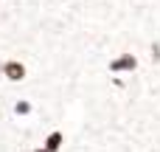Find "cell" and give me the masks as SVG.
Returning a JSON list of instances; mask_svg holds the SVG:
<instances>
[{"label":"cell","instance_id":"obj_2","mask_svg":"<svg viewBox=\"0 0 160 152\" xmlns=\"http://www.w3.org/2000/svg\"><path fill=\"white\" fill-rule=\"evenodd\" d=\"M138 68H141V59H138V54H135V48L132 51H118L115 56H110L107 59V71L110 73H115V76H121V73H138Z\"/></svg>","mask_w":160,"mask_h":152},{"label":"cell","instance_id":"obj_5","mask_svg":"<svg viewBox=\"0 0 160 152\" xmlns=\"http://www.w3.org/2000/svg\"><path fill=\"white\" fill-rule=\"evenodd\" d=\"M149 62H152V68L160 65V37L149 39Z\"/></svg>","mask_w":160,"mask_h":152},{"label":"cell","instance_id":"obj_6","mask_svg":"<svg viewBox=\"0 0 160 152\" xmlns=\"http://www.w3.org/2000/svg\"><path fill=\"white\" fill-rule=\"evenodd\" d=\"M31 152H48V149H45L42 144H34V149H31Z\"/></svg>","mask_w":160,"mask_h":152},{"label":"cell","instance_id":"obj_1","mask_svg":"<svg viewBox=\"0 0 160 152\" xmlns=\"http://www.w3.org/2000/svg\"><path fill=\"white\" fill-rule=\"evenodd\" d=\"M28 65L22 56H6L0 59V79L6 85H25L28 82Z\"/></svg>","mask_w":160,"mask_h":152},{"label":"cell","instance_id":"obj_4","mask_svg":"<svg viewBox=\"0 0 160 152\" xmlns=\"http://www.w3.org/2000/svg\"><path fill=\"white\" fill-rule=\"evenodd\" d=\"M11 116H17V118H31V116H37V102H34V96H17V99L11 102Z\"/></svg>","mask_w":160,"mask_h":152},{"label":"cell","instance_id":"obj_3","mask_svg":"<svg viewBox=\"0 0 160 152\" xmlns=\"http://www.w3.org/2000/svg\"><path fill=\"white\" fill-rule=\"evenodd\" d=\"M42 147L48 152H65V147H68V133H65V127H51V130L42 135Z\"/></svg>","mask_w":160,"mask_h":152}]
</instances>
